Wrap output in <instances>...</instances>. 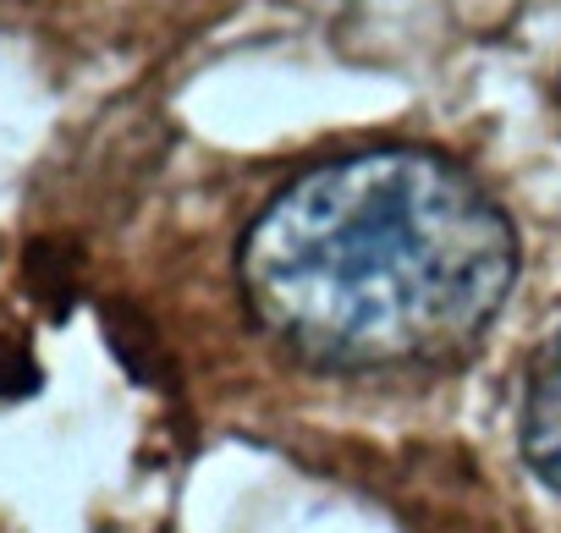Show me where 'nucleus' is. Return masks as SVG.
<instances>
[{"label": "nucleus", "mask_w": 561, "mask_h": 533, "mask_svg": "<svg viewBox=\"0 0 561 533\" xmlns=\"http://www.w3.org/2000/svg\"><path fill=\"white\" fill-rule=\"evenodd\" d=\"M517 440H523L528 467H534L550 489H561V320L550 325V336L539 341V352H534V363H528Z\"/></svg>", "instance_id": "2"}, {"label": "nucleus", "mask_w": 561, "mask_h": 533, "mask_svg": "<svg viewBox=\"0 0 561 533\" xmlns=\"http://www.w3.org/2000/svg\"><path fill=\"white\" fill-rule=\"evenodd\" d=\"M248 314L331 374L468 358L517 281L506 209L446 154L386 143L293 176L242 231Z\"/></svg>", "instance_id": "1"}]
</instances>
